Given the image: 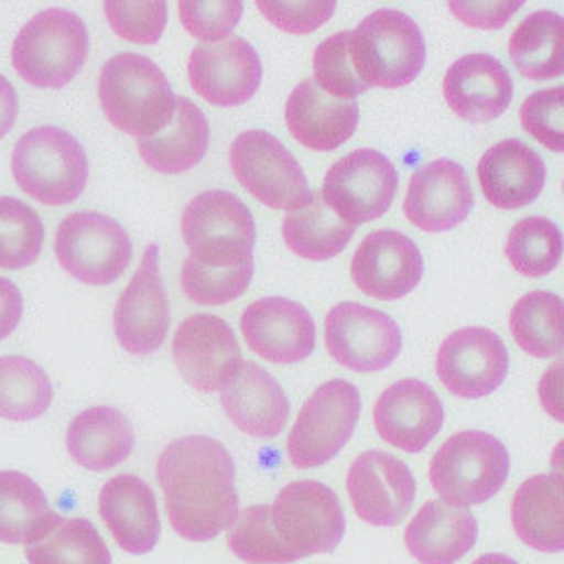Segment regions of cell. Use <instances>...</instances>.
Wrapping results in <instances>:
<instances>
[{"label": "cell", "instance_id": "42", "mask_svg": "<svg viewBox=\"0 0 564 564\" xmlns=\"http://www.w3.org/2000/svg\"><path fill=\"white\" fill-rule=\"evenodd\" d=\"M350 31H340L336 35H329L327 40H322L313 54V83L327 96L340 100H355L357 96L369 91V87L355 73L350 58Z\"/></svg>", "mask_w": 564, "mask_h": 564}, {"label": "cell", "instance_id": "9", "mask_svg": "<svg viewBox=\"0 0 564 564\" xmlns=\"http://www.w3.org/2000/svg\"><path fill=\"white\" fill-rule=\"evenodd\" d=\"M54 252L68 275L85 285L106 288L124 275L133 246L122 225L104 213H73L56 229Z\"/></svg>", "mask_w": 564, "mask_h": 564}, {"label": "cell", "instance_id": "12", "mask_svg": "<svg viewBox=\"0 0 564 564\" xmlns=\"http://www.w3.org/2000/svg\"><path fill=\"white\" fill-rule=\"evenodd\" d=\"M397 187L399 175L390 156L355 150L327 171L319 194L340 221L357 229L390 210Z\"/></svg>", "mask_w": 564, "mask_h": 564}, {"label": "cell", "instance_id": "30", "mask_svg": "<svg viewBox=\"0 0 564 564\" xmlns=\"http://www.w3.org/2000/svg\"><path fill=\"white\" fill-rule=\"evenodd\" d=\"M208 145L210 127L206 115L189 98L175 96V115L171 124L152 138L138 140V152L152 171L180 175L204 161Z\"/></svg>", "mask_w": 564, "mask_h": 564}, {"label": "cell", "instance_id": "48", "mask_svg": "<svg viewBox=\"0 0 564 564\" xmlns=\"http://www.w3.org/2000/svg\"><path fill=\"white\" fill-rule=\"evenodd\" d=\"M24 296L14 282L0 278V340H6L22 322Z\"/></svg>", "mask_w": 564, "mask_h": 564}, {"label": "cell", "instance_id": "35", "mask_svg": "<svg viewBox=\"0 0 564 564\" xmlns=\"http://www.w3.org/2000/svg\"><path fill=\"white\" fill-rule=\"evenodd\" d=\"M564 301L553 292H530L511 311L516 344L536 359H555L564 348Z\"/></svg>", "mask_w": 564, "mask_h": 564}, {"label": "cell", "instance_id": "26", "mask_svg": "<svg viewBox=\"0 0 564 564\" xmlns=\"http://www.w3.org/2000/svg\"><path fill=\"white\" fill-rule=\"evenodd\" d=\"M285 122L301 145L315 152H334L346 145L359 124L357 100L327 96L313 79L299 83L285 106Z\"/></svg>", "mask_w": 564, "mask_h": 564}, {"label": "cell", "instance_id": "14", "mask_svg": "<svg viewBox=\"0 0 564 564\" xmlns=\"http://www.w3.org/2000/svg\"><path fill=\"white\" fill-rule=\"evenodd\" d=\"M117 344L129 355H152L166 344L171 311L159 273V246H150L115 306Z\"/></svg>", "mask_w": 564, "mask_h": 564}, {"label": "cell", "instance_id": "3", "mask_svg": "<svg viewBox=\"0 0 564 564\" xmlns=\"http://www.w3.org/2000/svg\"><path fill=\"white\" fill-rule=\"evenodd\" d=\"M12 175L19 189L37 204L66 206L87 187L89 159L73 133L58 127H37L17 140Z\"/></svg>", "mask_w": 564, "mask_h": 564}, {"label": "cell", "instance_id": "11", "mask_svg": "<svg viewBox=\"0 0 564 564\" xmlns=\"http://www.w3.org/2000/svg\"><path fill=\"white\" fill-rule=\"evenodd\" d=\"M271 522L296 560L334 553L346 534L336 492L317 480H296L282 488L271 503Z\"/></svg>", "mask_w": 564, "mask_h": 564}, {"label": "cell", "instance_id": "8", "mask_svg": "<svg viewBox=\"0 0 564 564\" xmlns=\"http://www.w3.org/2000/svg\"><path fill=\"white\" fill-rule=\"evenodd\" d=\"M361 411L359 390L350 380L334 378L319 386L301 406L288 438V455L296 469L325 467L352 438Z\"/></svg>", "mask_w": 564, "mask_h": 564}, {"label": "cell", "instance_id": "45", "mask_svg": "<svg viewBox=\"0 0 564 564\" xmlns=\"http://www.w3.org/2000/svg\"><path fill=\"white\" fill-rule=\"evenodd\" d=\"M177 10L185 29L198 37L200 43H221V40H227L240 22V17H243V3L240 0H225V3L183 0V3H177Z\"/></svg>", "mask_w": 564, "mask_h": 564}, {"label": "cell", "instance_id": "38", "mask_svg": "<svg viewBox=\"0 0 564 564\" xmlns=\"http://www.w3.org/2000/svg\"><path fill=\"white\" fill-rule=\"evenodd\" d=\"M509 264L525 278L553 273L562 261V231L546 217H525L507 238Z\"/></svg>", "mask_w": 564, "mask_h": 564}, {"label": "cell", "instance_id": "10", "mask_svg": "<svg viewBox=\"0 0 564 564\" xmlns=\"http://www.w3.org/2000/svg\"><path fill=\"white\" fill-rule=\"evenodd\" d=\"M229 164L240 187L267 208L290 213L313 196L296 156L269 131L240 133L231 143Z\"/></svg>", "mask_w": 564, "mask_h": 564}, {"label": "cell", "instance_id": "20", "mask_svg": "<svg viewBox=\"0 0 564 564\" xmlns=\"http://www.w3.org/2000/svg\"><path fill=\"white\" fill-rule=\"evenodd\" d=\"M425 261L409 236L392 229L371 231L355 250L352 282L371 299L397 301L411 294L422 280Z\"/></svg>", "mask_w": 564, "mask_h": 564}, {"label": "cell", "instance_id": "50", "mask_svg": "<svg viewBox=\"0 0 564 564\" xmlns=\"http://www.w3.org/2000/svg\"><path fill=\"white\" fill-rule=\"evenodd\" d=\"M19 98L6 75H0V138H6L17 122Z\"/></svg>", "mask_w": 564, "mask_h": 564}, {"label": "cell", "instance_id": "28", "mask_svg": "<svg viewBox=\"0 0 564 564\" xmlns=\"http://www.w3.org/2000/svg\"><path fill=\"white\" fill-rule=\"evenodd\" d=\"M478 539V522L469 509H455L441 499L427 501L409 522L404 541L420 564H455Z\"/></svg>", "mask_w": 564, "mask_h": 564}, {"label": "cell", "instance_id": "27", "mask_svg": "<svg viewBox=\"0 0 564 564\" xmlns=\"http://www.w3.org/2000/svg\"><path fill=\"white\" fill-rule=\"evenodd\" d=\"M478 183L495 208L518 210L539 198L546 185V164L530 145L509 138L480 156Z\"/></svg>", "mask_w": 564, "mask_h": 564}, {"label": "cell", "instance_id": "37", "mask_svg": "<svg viewBox=\"0 0 564 564\" xmlns=\"http://www.w3.org/2000/svg\"><path fill=\"white\" fill-rule=\"evenodd\" d=\"M31 564H112L104 536L87 518H62L45 536L26 546Z\"/></svg>", "mask_w": 564, "mask_h": 564}, {"label": "cell", "instance_id": "16", "mask_svg": "<svg viewBox=\"0 0 564 564\" xmlns=\"http://www.w3.org/2000/svg\"><path fill=\"white\" fill-rule=\"evenodd\" d=\"M189 85L210 106H243L259 91L261 58L248 40L229 35L221 43H200L189 54Z\"/></svg>", "mask_w": 564, "mask_h": 564}, {"label": "cell", "instance_id": "22", "mask_svg": "<svg viewBox=\"0 0 564 564\" xmlns=\"http://www.w3.org/2000/svg\"><path fill=\"white\" fill-rule=\"evenodd\" d=\"M446 411L438 394L427 382L406 378L382 392L373 406V425L378 436L390 446L422 453L441 432Z\"/></svg>", "mask_w": 564, "mask_h": 564}, {"label": "cell", "instance_id": "51", "mask_svg": "<svg viewBox=\"0 0 564 564\" xmlns=\"http://www.w3.org/2000/svg\"><path fill=\"white\" fill-rule=\"evenodd\" d=\"M471 564H518L513 557H509V555H501V553H488V555H482V557H478V560H474Z\"/></svg>", "mask_w": 564, "mask_h": 564}, {"label": "cell", "instance_id": "1", "mask_svg": "<svg viewBox=\"0 0 564 564\" xmlns=\"http://www.w3.org/2000/svg\"><path fill=\"white\" fill-rule=\"evenodd\" d=\"M156 480L171 528L187 541H213L240 513L236 465L210 436L192 434L169 443L156 462Z\"/></svg>", "mask_w": 564, "mask_h": 564}, {"label": "cell", "instance_id": "31", "mask_svg": "<svg viewBox=\"0 0 564 564\" xmlns=\"http://www.w3.org/2000/svg\"><path fill=\"white\" fill-rule=\"evenodd\" d=\"M133 427L129 417L110 406L87 409L73 417L66 446L79 467L108 471L119 467L133 453Z\"/></svg>", "mask_w": 564, "mask_h": 564}, {"label": "cell", "instance_id": "49", "mask_svg": "<svg viewBox=\"0 0 564 564\" xmlns=\"http://www.w3.org/2000/svg\"><path fill=\"white\" fill-rule=\"evenodd\" d=\"M539 399L551 417H555L557 422L564 420V413H562V361L553 365L546 371V376H543L541 386H539Z\"/></svg>", "mask_w": 564, "mask_h": 564}, {"label": "cell", "instance_id": "21", "mask_svg": "<svg viewBox=\"0 0 564 564\" xmlns=\"http://www.w3.org/2000/svg\"><path fill=\"white\" fill-rule=\"evenodd\" d=\"M471 208L474 189L467 171L457 161L436 159L411 175L404 215L420 231H451L469 217Z\"/></svg>", "mask_w": 564, "mask_h": 564}, {"label": "cell", "instance_id": "2", "mask_svg": "<svg viewBox=\"0 0 564 564\" xmlns=\"http://www.w3.org/2000/svg\"><path fill=\"white\" fill-rule=\"evenodd\" d=\"M98 100L110 124L138 140L164 131L175 115V94L164 70L129 52L100 68Z\"/></svg>", "mask_w": 564, "mask_h": 564}, {"label": "cell", "instance_id": "39", "mask_svg": "<svg viewBox=\"0 0 564 564\" xmlns=\"http://www.w3.org/2000/svg\"><path fill=\"white\" fill-rule=\"evenodd\" d=\"M45 243L40 215L24 200L0 196V269L17 271L35 264Z\"/></svg>", "mask_w": 564, "mask_h": 564}, {"label": "cell", "instance_id": "25", "mask_svg": "<svg viewBox=\"0 0 564 564\" xmlns=\"http://www.w3.org/2000/svg\"><path fill=\"white\" fill-rule=\"evenodd\" d=\"M98 513L117 546L131 555L154 551L161 520L152 488L143 478L122 474L110 478L98 495Z\"/></svg>", "mask_w": 564, "mask_h": 564}, {"label": "cell", "instance_id": "5", "mask_svg": "<svg viewBox=\"0 0 564 564\" xmlns=\"http://www.w3.org/2000/svg\"><path fill=\"white\" fill-rule=\"evenodd\" d=\"M350 33L352 66L369 89L406 87L425 68V37L404 12L390 8L376 10Z\"/></svg>", "mask_w": 564, "mask_h": 564}, {"label": "cell", "instance_id": "46", "mask_svg": "<svg viewBox=\"0 0 564 564\" xmlns=\"http://www.w3.org/2000/svg\"><path fill=\"white\" fill-rule=\"evenodd\" d=\"M259 12L269 22L294 35H306L325 26L336 12L334 0H306V3H288V0H257Z\"/></svg>", "mask_w": 564, "mask_h": 564}, {"label": "cell", "instance_id": "13", "mask_svg": "<svg viewBox=\"0 0 564 564\" xmlns=\"http://www.w3.org/2000/svg\"><path fill=\"white\" fill-rule=\"evenodd\" d=\"M325 344L340 367L376 373L399 357L401 329L388 313L344 301L327 313Z\"/></svg>", "mask_w": 564, "mask_h": 564}, {"label": "cell", "instance_id": "19", "mask_svg": "<svg viewBox=\"0 0 564 564\" xmlns=\"http://www.w3.org/2000/svg\"><path fill=\"white\" fill-rule=\"evenodd\" d=\"M248 348L273 365H296L313 355L317 332L311 313L296 301L267 296L250 304L240 317Z\"/></svg>", "mask_w": 564, "mask_h": 564}, {"label": "cell", "instance_id": "15", "mask_svg": "<svg viewBox=\"0 0 564 564\" xmlns=\"http://www.w3.org/2000/svg\"><path fill=\"white\" fill-rule=\"evenodd\" d=\"M436 373L451 394L482 399L507 380L509 350L492 329H457L438 348Z\"/></svg>", "mask_w": 564, "mask_h": 564}, {"label": "cell", "instance_id": "44", "mask_svg": "<svg viewBox=\"0 0 564 564\" xmlns=\"http://www.w3.org/2000/svg\"><path fill=\"white\" fill-rule=\"evenodd\" d=\"M562 117H564V89L553 87L534 91L522 100L520 106V124L530 133L543 148L551 152H564V129H562Z\"/></svg>", "mask_w": 564, "mask_h": 564}, {"label": "cell", "instance_id": "33", "mask_svg": "<svg viewBox=\"0 0 564 564\" xmlns=\"http://www.w3.org/2000/svg\"><path fill=\"white\" fill-rule=\"evenodd\" d=\"M355 227L340 221L325 204L319 192H313L306 206L290 210L282 219V240L304 259L327 261L348 248Z\"/></svg>", "mask_w": 564, "mask_h": 564}, {"label": "cell", "instance_id": "24", "mask_svg": "<svg viewBox=\"0 0 564 564\" xmlns=\"http://www.w3.org/2000/svg\"><path fill=\"white\" fill-rule=\"evenodd\" d=\"M448 108L467 122L486 124L511 106L513 83L509 70L490 54H467L457 58L443 79Z\"/></svg>", "mask_w": 564, "mask_h": 564}, {"label": "cell", "instance_id": "7", "mask_svg": "<svg viewBox=\"0 0 564 564\" xmlns=\"http://www.w3.org/2000/svg\"><path fill=\"white\" fill-rule=\"evenodd\" d=\"M183 238L189 257L210 269H231L252 259L257 227L250 208L229 192L194 196L183 213Z\"/></svg>", "mask_w": 564, "mask_h": 564}, {"label": "cell", "instance_id": "29", "mask_svg": "<svg viewBox=\"0 0 564 564\" xmlns=\"http://www.w3.org/2000/svg\"><path fill=\"white\" fill-rule=\"evenodd\" d=\"M562 490V474H541L528 478L513 495V530L520 541L539 553H560L564 549Z\"/></svg>", "mask_w": 564, "mask_h": 564}, {"label": "cell", "instance_id": "4", "mask_svg": "<svg viewBox=\"0 0 564 564\" xmlns=\"http://www.w3.org/2000/svg\"><path fill=\"white\" fill-rule=\"evenodd\" d=\"M89 56V33L70 10L37 12L17 33L12 66L17 75L37 89H62L83 70Z\"/></svg>", "mask_w": 564, "mask_h": 564}, {"label": "cell", "instance_id": "18", "mask_svg": "<svg viewBox=\"0 0 564 564\" xmlns=\"http://www.w3.org/2000/svg\"><path fill=\"white\" fill-rule=\"evenodd\" d=\"M348 495L361 520L376 528H394L413 507L415 478L399 457L367 451L348 471Z\"/></svg>", "mask_w": 564, "mask_h": 564}, {"label": "cell", "instance_id": "41", "mask_svg": "<svg viewBox=\"0 0 564 564\" xmlns=\"http://www.w3.org/2000/svg\"><path fill=\"white\" fill-rule=\"evenodd\" d=\"M254 275V259L231 269H210L187 257L180 273V285L189 301L200 306H225L243 296Z\"/></svg>", "mask_w": 564, "mask_h": 564}, {"label": "cell", "instance_id": "36", "mask_svg": "<svg viewBox=\"0 0 564 564\" xmlns=\"http://www.w3.org/2000/svg\"><path fill=\"white\" fill-rule=\"evenodd\" d=\"M54 388L47 373L26 357H0V417L29 422L52 406Z\"/></svg>", "mask_w": 564, "mask_h": 564}, {"label": "cell", "instance_id": "32", "mask_svg": "<svg viewBox=\"0 0 564 564\" xmlns=\"http://www.w3.org/2000/svg\"><path fill=\"white\" fill-rule=\"evenodd\" d=\"M58 522V516L33 478L19 471H0V541L35 543L45 539Z\"/></svg>", "mask_w": 564, "mask_h": 564}, {"label": "cell", "instance_id": "43", "mask_svg": "<svg viewBox=\"0 0 564 564\" xmlns=\"http://www.w3.org/2000/svg\"><path fill=\"white\" fill-rule=\"evenodd\" d=\"M104 8L112 31L135 45H156L169 22V6L164 0H152V3L108 0Z\"/></svg>", "mask_w": 564, "mask_h": 564}, {"label": "cell", "instance_id": "40", "mask_svg": "<svg viewBox=\"0 0 564 564\" xmlns=\"http://www.w3.org/2000/svg\"><path fill=\"white\" fill-rule=\"evenodd\" d=\"M227 541L231 553L248 564L296 562V555L278 539L273 530L269 503H259V507L240 511L229 528Z\"/></svg>", "mask_w": 564, "mask_h": 564}, {"label": "cell", "instance_id": "23", "mask_svg": "<svg viewBox=\"0 0 564 564\" xmlns=\"http://www.w3.org/2000/svg\"><path fill=\"white\" fill-rule=\"evenodd\" d=\"M221 392V409L234 425L254 438H275L288 425L290 399L278 380L254 361H240Z\"/></svg>", "mask_w": 564, "mask_h": 564}, {"label": "cell", "instance_id": "34", "mask_svg": "<svg viewBox=\"0 0 564 564\" xmlns=\"http://www.w3.org/2000/svg\"><path fill=\"white\" fill-rule=\"evenodd\" d=\"M509 56L518 73L528 79H555L564 73V19L541 10L522 22L511 40Z\"/></svg>", "mask_w": 564, "mask_h": 564}, {"label": "cell", "instance_id": "6", "mask_svg": "<svg viewBox=\"0 0 564 564\" xmlns=\"http://www.w3.org/2000/svg\"><path fill=\"white\" fill-rule=\"evenodd\" d=\"M511 459L503 443L486 432L453 434L434 453L430 482L443 503L469 509L492 499L509 478Z\"/></svg>", "mask_w": 564, "mask_h": 564}, {"label": "cell", "instance_id": "17", "mask_svg": "<svg viewBox=\"0 0 564 564\" xmlns=\"http://www.w3.org/2000/svg\"><path fill=\"white\" fill-rule=\"evenodd\" d=\"M177 371L198 392H219L240 367V346L234 329L217 315L187 317L173 336Z\"/></svg>", "mask_w": 564, "mask_h": 564}, {"label": "cell", "instance_id": "47", "mask_svg": "<svg viewBox=\"0 0 564 564\" xmlns=\"http://www.w3.org/2000/svg\"><path fill=\"white\" fill-rule=\"evenodd\" d=\"M448 8L467 26L495 31L503 29V24L522 8V0H509V3H501V0H495V3H471V0L462 3V0H453Z\"/></svg>", "mask_w": 564, "mask_h": 564}]
</instances>
